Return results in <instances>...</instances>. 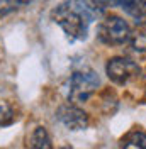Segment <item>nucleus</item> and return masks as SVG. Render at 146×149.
Masks as SVG:
<instances>
[{"label": "nucleus", "mask_w": 146, "mask_h": 149, "mask_svg": "<svg viewBox=\"0 0 146 149\" xmlns=\"http://www.w3.org/2000/svg\"><path fill=\"white\" fill-rule=\"evenodd\" d=\"M51 19L56 22L68 41H85L88 37V29H90V22L85 17H82L77 10L68 3V0L61 2L60 5H56L53 12H51Z\"/></svg>", "instance_id": "nucleus-1"}, {"label": "nucleus", "mask_w": 146, "mask_h": 149, "mask_svg": "<svg viewBox=\"0 0 146 149\" xmlns=\"http://www.w3.org/2000/svg\"><path fill=\"white\" fill-rule=\"evenodd\" d=\"M100 86V76L90 68L73 71L68 81V100L72 103L87 102Z\"/></svg>", "instance_id": "nucleus-2"}, {"label": "nucleus", "mask_w": 146, "mask_h": 149, "mask_svg": "<svg viewBox=\"0 0 146 149\" xmlns=\"http://www.w3.org/2000/svg\"><path fill=\"white\" fill-rule=\"evenodd\" d=\"M129 32H131L129 24L119 15H105L99 22V27H97L99 41L107 46L124 44L129 39Z\"/></svg>", "instance_id": "nucleus-3"}, {"label": "nucleus", "mask_w": 146, "mask_h": 149, "mask_svg": "<svg viewBox=\"0 0 146 149\" xmlns=\"http://www.w3.org/2000/svg\"><path fill=\"white\" fill-rule=\"evenodd\" d=\"M139 71H141L139 66L133 59L122 58V56L109 59V63L105 66V73L109 76V80L117 85H126L133 78H136L139 74Z\"/></svg>", "instance_id": "nucleus-4"}, {"label": "nucleus", "mask_w": 146, "mask_h": 149, "mask_svg": "<svg viewBox=\"0 0 146 149\" xmlns=\"http://www.w3.org/2000/svg\"><path fill=\"white\" fill-rule=\"evenodd\" d=\"M56 119L63 124L68 130H85L90 124L87 112L77 107L75 103H65L56 110Z\"/></svg>", "instance_id": "nucleus-5"}, {"label": "nucleus", "mask_w": 146, "mask_h": 149, "mask_svg": "<svg viewBox=\"0 0 146 149\" xmlns=\"http://www.w3.org/2000/svg\"><path fill=\"white\" fill-rule=\"evenodd\" d=\"M68 3L90 24H93L95 20H100L105 12L104 0H68Z\"/></svg>", "instance_id": "nucleus-6"}, {"label": "nucleus", "mask_w": 146, "mask_h": 149, "mask_svg": "<svg viewBox=\"0 0 146 149\" xmlns=\"http://www.w3.org/2000/svg\"><path fill=\"white\" fill-rule=\"evenodd\" d=\"M110 3L122 9L129 17L136 20L146 17V0H110Z\"/></svg>", "instance_id": "nucleus-7"}, {"label": "nucleus", "mask_w": 146, "mask_h": 149, "mask_svg": "<svg viewBox=\"0 0 146 149\" xmlns=\"http://www.w3.org/2000/svg\"><path fill=\"white\" fill-rule=\"evenodd\" d=\"M27 149H53L51 144V137L48 134V130L44 127H36L31 134V139H29Z\"/></svg>", "instance_id": "nucleus-8"}, {"label": "nucleus", "mask_w": 146, "mask_h": 149, "mask_svg": "<svg viewBox=\"0 0 146 149\" xmlns=\"http://www.w3.org/2000/svg\"><path fill=\"white\" fill-rule=\"evenodd\" d=\"M129 44L138 53H146V22L129 32Z\"/></svg>", "instance_id": "nucleus-9"}, {"label": "nucleus", "mask_w": 146, "mask_h": 149, "mask_svg": "<svg viewBox=\"0 0 146 149\" xmlns=\"http://www.w3.org/2000/svg\"><path fill=\"white\" fill-rule=\"evenodd\" d=\"M122 149H146V134L133 130L122 139Z\"/></svg>", "instance_id": "nucleus-10"}, {"label": "nucleus", "mask_w": 146, "mask_h": 149, "mask_svg": "<svg viewBox=\"0 0 146 149\" xmlns=\"http://www.w3.org/2000/svg\"><path fill=\"white\" fill-rule=\"evenodd\" d=\"M14 119H15V115H14V110L10 109V105L2 103V105H0V127L10 125V124L14 122Z\"/></svg>", "instance_id": "nucleus-11"}, {"label": "nucleus", "mask_w": 146, "mask_h": 149, "mask_svg": "<svg viewBox=\"0 0 146 149\" xmlns=\"http://www.w3.org/2000/svg\"><path fill=\"white\" fill-rule=\"evenodd\" d=\"M14 9H17V7L12 0H0V15H5V14L12 12Z\"/></svg>", "instance_id": "nucleus-12"}, {"label": "nucleus", "mask_w": 146, "mask_h": 149, "mask_svg": "<svg viewBox=\"0 0 146 149\" xmlns=\"http://www.w3.org/2000/svg\"><path fill=\"white\" fill-rule=\"evenodd\" d=\"M61 149H72V148H61Z\"/></svg>", "instance_id": "nucleus-13"}]
</instances>
